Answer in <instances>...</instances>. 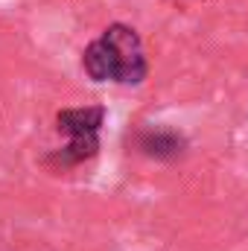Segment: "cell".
<instances>
[{
  "instance_id": "cell-2",
  "label": "cell",
  "mask_w": 248,
  "mask_h": 251,
  "mask_svg": "<svg viewBox=\"0 0 248 251\" xmlns=\"http://www.w3.org/2000/svg\"><path fill=\"white\" fill-rule=\"evenodd\" d=\"M137 152L146 155V158H155V161H178L187 152V137L184 131L173 128V126H149V128H140L137 137Z\"/></svg>"
},
{
  "instance_id": "cell-3",
  "label": "cell",
  "mask_w": 248,
  "mask_h": 251,
  "mask_svg": "<svg viewBox=\"0 0 248 251\" xmlns=\"http://www.w3.org/2000/svg\"><path fill=\"white\" fill-rule=\"evenodd\" d=\"M105 123V108L102 105H82V108H64L56 114V128L73 137V134H99Z\"/></svg>"
},
{
  "instance_id": "cell-1",
  "label": "cell",
  "mask_w": 248,
  "mask_h": 251,
  "mask_svg": "<svg viewBox=\"0 0 248 251\" xmlns=\"http://www.w3.org/2000/svg\"><path fill=\"white\" fill-rule=\"evenodd\" d=\"M82 70L94 82L140 85L149 76V62L137 29L128 24H108L102 35L82 50Z\"/></svg>"
}]
</instances>
